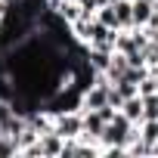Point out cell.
Masks as SVG:
<instances>
[{
  "label": "cell",
  "instance_id": "6da1fadb",
  "mask_svg": "<svg viewBox=\"0 0 158 158\" xmlns=\"http://www.w3.org/2000/svg\"><path fill=\"white\" fill-rule=\"evenodd\" d=\"M53 130H56L62 139H81V133H84V112L74 109V112H59V115H53Z\"/></svg>",
  "mask_w": 158,
  "mask_h": 158
},
{
  "label": "cell",
  "instance_id": "7a4b0ae2",
  "mask_svg": "<svg viewBox=\"0 0 158 158\" xmlns=\"http://www.w3.org/2000/svg\"><path fill=\"white\" fill-rule=\"evenodd\" d=\"M106 124H109V121H106V115H102L99 109H84V133H81V139H87V143H99Z\"/></svg>",
  "mask_w": 158,
  "mask_h": 158
},
{
  "label": "cell",
  "instance_id": "3957f363",
  "mask_svg": "<svg viewBox=\"0 0 158 158\" xmlns=\"http://www.w3.org/2000/svg\"><path fill=\"white\" fill-rule=\"evenodd\" d=\"M155 16V0H133V28H146Z\"/></svg>",
  "mask_w": 158,
  "mask_h": 158
},
{
  "label": "cell",
  "instance_id": "277c9868",
  "mask_svg": "<svg viewBox=\"0 0 158 158\" xmlns=\"http://www.w3.org/2000/svg\"><path fill=\"white\" fill-rule=\"evenodd\" d=\"M127 68H130V59H127L124 53H118V50H115V56H112V62H109V68H106L102 74L115 84V81H121V77L127 74Z\"/></svg>",
  "mask_w": 158,
  "mask_h": 158
},
{
  "label": "cell",
  "instance_id": "5b68a950",
  "mask_svg": "<svg viewBox=\"0 0 158 158\" xmlns=\"http://www.w3.org/2000/svg\"><path fill=\"white\" fill-rule=\"evenodd\" d=\"M84 47H87V44H84ZM112 56H115V50H109V47H87V59H90V65H93L96 71H106L109 62H112Z\"/></svg>",
  "mask_w": 158,
  "mask_h": 158
},
{
  "label": "cell",
  "instance_id": "8992f818",
  "mask_svg": "<svg viewBox=\"0 0 158 158\" xmlns=\"http://www.w3.org/2000/svg\"><path fill=\"white\" fill-rule=\"evenodd\" d=\"M121 28H133V0H112Z\"/></svg>",
  "mask_w": 158,
  "mask_h": 158
},
{
  "label": "cell",
  "instance_id": "52a82bcc",
  "mask_svg": "<svg viewBox=\"0 0 158 158\" xmlns=\"http://www.w3.org/2000/svg\"><path fill=\"white\" fill-rule=\"evenodd\" d=\"M121 112H124L133 124H143V96H139V93H136V96H127L124 106H121Z\"/></svg>",
  "mask_w": 158,
  "mask_h": 158
},
{
  "label": "cell",
  "instance_id": "ba28073f",
  "mask_svg": "<svg viewBox=\"0 0 158 158\" xmlns=\"http://www.w3.org/2000/svg\"><path fill=\"white\" fill-rule=\"evenodd\" d=\"M96 19H99L102 25H109V28H121V25H118V16H115V3H112V0H109L106 6L96 10Z\"/></svg>",
  "mask_w": 158,
  "mask_h": 158
},
{
  "label": "cell",
  "instance_id": "9c48e42d",
  "mask_svg": "<svg viewBox=\"0 0 158 158\" xmlns=\"http://www.w3.org/2000/svg\"><path fill=\"white\" fill-rule=\"evenodd\" d=\"M158 118V93L143 96V121H155Z\"/></svg>",
  "mask_w": 158,
  "mask_h": 158
},
{
  "label": "cell",
  "instance_id": "30bf717a",
  "mask_svg": "<svg viewBox=\"0 0 158 158\" xmlns=\"http://www.w3.org/2000/svg\"><path fill=\"white\" fill-rule=\"evenodd\" d=\"M139 136L149 139V143H158V118L155 121H143L139 124Z\"/></svg>",
  "mask_w": 158,
  "mask_h": 158
},
{
  "label": "cell",
  "instance_id": "8fae6325",
  "mask_svg": "<svg viewBox=\"0 0 158 158\" xmlns=\"http://www.w3.org/2000/svg\"><path fill=\"white\" fill-rule=\"evenodd\" d=\"M149 93H158V77H155L152 71L139 81V96H149Z\"/></svg>",
  "mask_w": 158,
  "mask_h": 158
},
{
  "label": "cell",
  "instance_id": "7c38bea8",
  "mask_svg": "<svg viewBox=\"0 0 158 158\" xmlns=\"http://www.w3.org/2000/svg\"><path fill=\"white\" fill-rule=\"evenodd\" d=\"M77 3H81L84 10H93V13H96L99 6H106V3H109V0H77Z\"/></svg>",
  "mask_w": 158,
  "mask_h": 158
},
{
  "label": "cell",
  "instance_id": "4fadbf2b",
  "mask_svg": "<svg viewBox=\"0 0 158 158\" xmlns=\"http://www.w3.org/2000/svg\"><path fill=\"white\" fill-rule=\"evenodd\" d=\"M149 71H152V74H155V77H158V62H155V65H152V68H149Z\"/></svg>",
  "mask_w": 158,
  "mask_h": 158
},
{
  "label": "cell",
  "instance_id": "5bb4252c",
  "mask_svg": "<svg viewBox=\"0 0 158 158\" xmlns=\"http://www.w3.org/2000/svg\"><path fill=\"white\" fill-rule=\"evenodd\" d=\"M155 10H158V3H155Z\"/></svg>",
  "mask_w": 158,
  "mask_h": 158
},
{
  "label": "cell",
  "instance_id": "9a60e30c",
  "mask_svg": "<svg viewBox=\"0 0 158 158\" xmlns=\"http://www.w3.org/2000/svg\"><path fill=\"white\" fill-rule=\"evenodd\" d=\"M0 102H3V99H0Z\"/></svg>",
  "mask_w": 158,
  "mask_h": 158
},
{
  "label": "cell",
  "instance_id": "2e32d148",
  "mask_svg": "<svg viewBox=\"0 0 158 158\" xmlns=\"http://www.w3.org/2000/svg\"><path fill=\"white\" fill-rule=\"evenodd\" d=\"M155 3H158V0H155Z\"/></svg>",
  "mask_w": 158,
  "mask_h": 158
}]
</instances>
